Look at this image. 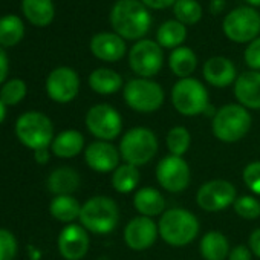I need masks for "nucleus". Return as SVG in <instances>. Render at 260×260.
<instances>
[{"instance_id": "1", "label": "nucleus", "mask_w": 260, "mask_h": 260, "mask_svg": "<svg viewBox=\"0 0 260 260\" xmlns=\"http://www.w3.org/2000/svg\"><path fill=\"white\" fill-rule=\"evenodd\" d=\"M110 25L124 40H143L152 26V16L141 0H118L110 11Z\"/></svg>"}, {"instance_id": "2", "label": "nucleus", "mask_w": 260, "mask_h": 260, "mask_svg": "<svg viewBox=\"0 0 260 260\" xmlns=\"http://www.w3.org/2000/svg\"><path fill=\"white\" fill-rule=\"evenodd\" d=\"M161 239L173 246L182 248L190 245L199 234V219L185 208L166 210L158 220Z\"/></svg>"}, {"instance_id": "3", "label": "nucleus", "mask_w": 260, "mask_h": 260, "mask_svg": "<svg viewBox=\"0 0 260 260\" xmlns=\"http://www.w3.org/2000/svg\"><path fill=\"white\" fill-rule=\"evenodd\" d=\"M252 124L251 113L243 106L237 104H225L219 110H216L211 122V130L216 140L233 144L243 140Z\"/></svg>"}, {"instance_id": "4", "label": "nucleus", "mask_w": 260, "mask_h": 260, "mask_svg": "<svg viewBox=\"0 0 260 260\" xmlns=\"http://www.w3.org/2000/svg\"><path fill=\"white\" fill-rule=\"evenodd\" d=\"M158 147V137L153 130L147 127H134L122 135L118 150L124 162L141 167L156 156Z\"/></svg>"}, {"instance_id": "5", "label": "nucleus", "mask_w": 260, "mask_h": 260, "mask_svg": "<svg viewBox=\"0 0 260 260\" xmlns=\"http://www.w3.org/2000/svg\"><path fill=\"white\" fill-rule=\"evenodd\" d=\"M80 222L87 233L109 234L119 222L118 204L109 196H93L81 205Z\"/></svg>"}, {"instance_id": "6", "label": "nucleus", "mask_w": 260, "mask_h": 260, "mask_svg": "<svg viewBox=\"0 0 260 260\" xmlns=\"http://www.w3.org/2000/svg\"><path fill=\"white\" fill-rule=\"evenodd\" d=\"M16 135L25 147L34 152L48 149L55 138L52 121L45 113L36 110L19 116L16 122Z\"/></svg>"}, {"instance_id": "7", "label": "nucleus", "mask_w": 260, "mask_h": 260, "mask_svg": "<svg viewBox=\"0 0 260 260\" xmlns=\"http://www.w3.org/2000/svg\"><path fill=\"white\" fill-rule=\"evenodd\" d=\"M172 104L184 116L202 115L210 106L208 90L196 78H181L172 89Z\"/></svg>"}, {"instance_id": "8", "label": "nucleus", "mask_w": 260, "mask_h": 260, "mask_svg": "<svg viewBox=\"0 0 260 260\" xmlns=\"http://www.w3.org/2000/svg\"><path fill=\"white\" fill-rule=\"evenodd\" d=\"M125 104L138 113H153L164 104V90L161 84L150 78H134L124 86Z\"/></svg>"}, {"instance_id": "9", "label": "nucleus", "mask_w": 260, "mask_h": 260, "mask_svg": "<svg viewBox=\"0 0 260 260\" xmlns=\"http://www.w3.org/2000/svg\"><path fill=\"white\" fill-rule=\"evenodd\" d=\"M86 127L98 141H113L122 132V116L110 104H95L86 113Z\"/></svg>"}, {"instance_id": "10", "label": "nucleus", "mask_w": 260, "mask_h": 260, "mask_svg": "<svg viewBox=\"0 0 260 260\" xmlns=\"http://www.w3.org/2000/svg\"><path fill=\"white\" fill-rule=\"evenodd\" d=\"M222 29L231 42L251 43L260 32V14L254 8L239 7L226 14Z\"/></svg>"}, {"instance_id": "11", "label": "nucleus", "mask_w": 260, "mask_h": 260, "mask_svg": "<svg viewBox=\"0 0 260 260\" xmlns=\"http://www.w3.org/2000/svg\"><path fill=\"white\" fill-rule=\"evenodd\" d=\"M128 64L140 78H152L162 69V48L149 39L138 40L128 52Z\"/></svg>"}, {"instance_id": "12", "label": "nucleus", "mask_w": 260, "mask_h": 260, "mask_svg": "<svg viewBox=\"0 0 260 260\" xmlns=\"http://www.w3.org/2000/svg\"><path fill=\"white\" fill-rule=\"evenodd\" d=\"M237 199L236 187L225 179H211L204 182L196 193V204L207 213H219L233 207Z\"/></svg>"}, {"instance_id": "13", "label": "nucleus", "mask_w": 260, "mask_h": 260, "mask_svg": "<svg viewBox=\"0 0 260 260\" xmlns=\"http://www.w3.org/2000/svg\"><path fill=\"white\" fill-rule=\"evenodd\" d=\"M156 181L169 193H181L190 185L191 172L187 161L181 156L167 155L156 166Z\"/></svg>"}, {"instance_id": "14", "label": "nucleus", "mask_w": 260, "mask_h": 260, "mask_svg": "<svg viewBox=\"0 0 260 260\" xmlns=\"http://www.w3.org/2000/svg\"><path fill=\"white\" fill-rule=\"evenodd\" d=\"M46 92L49 98L55 103L66 104L75 100L80 92V77L78 74L66 66L54 69L46 80Z\"/></svg>"}, {"instance_id": "15", "label": "nucleus", "mask_w": 260, "mask_h": 260, "mask_svg": "<svg viewBox=\"0 0 260 260\" xmlns=\"http://www.w3.org/2000/svg\"><path fill=\"white\" fill-rule=\"evenodd\" d=\"M158 237V222L152 217L137 216L130 219L124 228V242L132 251H146L152 248Z\"/></svg>"}, {"instance_id": "16", "label": "nucleus", "mask_w": 260, "mask_h": 260, "mask_svg": "<svg viewBox=\"0 0 260 260\" xmlns=\"http://www.w3.org/2000/svg\"><path fill=\"white\" fill-rule=\"evenodd\" d=\"M89 234L81 225L69 223L58 234V251L66 260H81L89 251Z\"/></svg>"}, {"instance_id": "17", "label": "nucleus", "mask_w": 260, "mask_h": 260, "mask_svg": "<svg viewBox=\"0 0 260 260\" xmlns=\"http://www.w3.org/2000/svg\"><path fill=\"white\" fill-rule=\"evenodd\" d=\"M84 161L87 167L96 173L113 172L121 161L118 147L107 141H95L84 149Z\"/></svg>"}, {"instance_id": "18", "label": "nucleus", "mask_w": 260, "mask_h": 260, "mask_svg": "<svg viewBox=\"0 0 260 260\" xmlns=\"http://www.w3.org/2000/svg\"><path fill=\"white\" fill-rule=\"evenodd\" d=\"M234 96L248 110H260V72L248 71L234 81Z\"/></svg>"}, {"instance_id": "19", "label": "nucleus", "mask_w": 260, "mask_h": 260, "mask_svg": "<svg viewBox=\"0 0 260 260\" xmlns=\"http://www.w3.org/2000/svg\"><path fill=\"white\" fill-rule=\"evenodd\" d=\"M202 74L205 81L214 87H228L239 77L234 63L230 58L220 55L208 58L204 63Z\"/></svg>"}, {"instance_id": "20", "label": "nucleus", "mask_w": 260, "mask_h": 260, "mask_svg": "<svg viewBox=\"0 0 260 260\" xmlns=\"http://www.w3.org/2000/svg\"><path fill=\"white\" fill-rule=\"evenodd\" d=\"M90 51L92 54L103 61H119L127 48L124 43V39L119 37L115 32H100L92 37L90 40Z\"/></svg>"}, {"instance_id": "21", "label": "nucleus", "mask_w": 260, "mask_h": 260, "mask_svg": "<svg viewBox=\"0 0 260 260\" xmlns=\"http://www.w3.org/2000/svg\"><path fill=\"white\" fill-rule=\"evenodd\" d=\"M134 207L140 213V216L155 217L161 216L166 211V199L159 190L153 187L138 188L134 194Z\"/></svg>"}, {"instance_id": "22", "label": "nucleus", "mask_w": 260, "mask_h": 260, "mask_svg": "<svg viewBox=\"0 0 260 260\" xmlns=\"http://www.w3.org/2000/svg\"><path fill=\"white\" fill-rule=\"evenodd\" d=\"M199 251L204 260H228L231 251L228 237L220 231H208L199 242Z\"/></svg>"}, {"instance_id": "23", "label": "nucleus", "mask_w": 260, "mask_h": 260, "mask_svg": "<svg viewBox=\"0 0 260 260\" xmlns=\"http://www.w3.org/2000/svg\"><path fill=\"white\" fill-rule=\"evenodd\" d=\"M80 182L81 179L77 170L71 167H58L49 175L48 188L55 196H72V193L78 190Z\"/></svg>"}, {"instance_id": "24", "label": "nucleus", "mask_w": 260, "mask_h": 260, "mask_svg": "<svg viewBox=\"0 0 260 260\" xmlns=\"http://www.w3.org/2000/svg\"><path fill=\"white\" fill-rule=\"evenodd\" d=\"M51 149L58 158H74L84 150V137L78 130H64L54 138Z\"/></svg>"}, {"instance_id": "25", "label": "nucleus", "mask_w": 260, "mask_h": 260, "mask_svg": "<svg viewBox=\"0 0 260 260\" xmlns=\"http://www.w3.org/2000/svg\"><path fill=\"white\" fill-rule=\"evenodd\" d=\"M25 17L36 26H48L55 16L52 0H22Z\"/></svg>"}, {"instance_id": "26", "label": "nucleus", "mask_w": 260, "mask_h": 260, "mask_svg": "<svg viewBox=\"0 0 260 260\" xmlns=\"http://www.w3.org/2000/svg\"><path fill=\"white\" fill-rule=\"evenodd\" d=\"M89 86L100 95H112L122 87V78L112 69L98 68L89 75Z\"/></svg>"}, {"instance_id": "27", "label": "nucleus", "mask_w": 260, "mask_h": 260, "mask_svg": "<svg viewBox=\"0 0 260 260\" xmlns=\"http://www.w3.org/2000/svg\"><path fill=\"white\" fill-rule=\"evenodd\" d=\"M170 71L181 80L188 78L198 68V57L193 49L187 46H179L172 51L169 57Z\"/></svg>"}, {"instance_id": "28", "label": "nucleus", "mask_w": 260, "mask_h": 260, "mask_svg": "<svg viewBox=\"0 0 260 260\" xmlns=\"http://www.w3.org/2000/svg\"><path fill=\"white\" fill-rule=\"evenodd\" d=\"M112 187L115 191L121 193V194H127L137 190L138 184H140V172L138 167L132 166V164H119L113 172H112Z\"/></svg>"}, {"instance_id": "29", "label": "nucleus", "mask_w": 260, "mask_h": 260, "mask_svg": "<svg viewBox=\"0 0 260 260\" xmlns=\"http://www.w3.org/2000/svg\"><path fill=\"white\" fill-rule=\"evenodd\" d=\"M187 39V28L184 23L178 20H167L164 22L156 32V42L161 48L176 49L179 48Z\"/></svg>"}, {"instance_id": "30", "label": "nucleus", "mask_w": 260, "mask_h": 260, "mask_svg": "<svg viewBox=\"0 0 260 260\" xmlns=\"http://www.w3.org/2000/svg\"><path fill=\"white\" fill-rule=\"evenodd\" d=\"M49 211H51L54 219L69 225L75 219H80L81 205L71 194H68V196H55L52 199L51 205H49Z\"/></svg>"}, {"instance_id": "31", "label": "nucleus", "mask_w": 260, "mask_h": 260, "mask_svg": "<svg viewBox=\"0 0 260 260\" xmlns=\"http://www.w3.org/2000/svg\"><path fill=\"white\" fill-rule=\"evenodd\" d=\"M23 22L17 16L8 14L0 19V45L2 46H16L23 39Z\"/></svg>"}, {"instance_id": "32", "label": "nucleus", "mask_w": 260, "mask_h": 260, "mask_svg": "<svg viewBox=\"0 0 260 260\" xmlns=\"http://www.w3.org/2000/svg\"><path fill=\"white\" fill-rule=\"evenodd\" d=\"M166 144H167V149H169L170 155L182 158L188 152L190 144H191V135L188 132V128H185L182 125L172 127L167 132Z\"/></svg>"}, {"instance_id": "33", "label": "nucleus", "mask_w": 260, "mask_h": 260, "mask_svg": "<svg viewBox=\"0 0 260 260\" xmlns=\"http://www.w3.org/2000/svg\"><path fill=\"white\" fill-rule=\"evenodd\" d=\"M173 13L176 20L184 25H194L202 19V7L196 0H178L173 5Z\"/></svg>"}, {"instance_id": "34", "label": "nucleus", "mask_w": 260, "mask_h": 260, "mask_svg": "<svg viewBox=\"0 0 260 260\" xmlns=\"http://www.w3.org/2000/svg\"><path fill=\"white\" fill-rule=\"evenodd\" d=\"M26 96V84L23 80L14 78L7 81L0 89V101L5 106H16Z\"/></svg>"}, {"instance_id": "35", "label": "nucleus", "mask_w": 260, "mask_h": 260, "mask_svg": "<svg viewBox=\"0 0 260 260\" xmlns=\"http://www.w3.org/2000/svg\"><path fill=\"white\" fill-rule=\"evenodd\" d=\"M233 208L236 214L242 219L254 220L260 217V201L255 196H251V194L237 196V199L233 204Z\"/></svg>"}, {"instance_id": "36", "label": "nucleus", "mask_w": 260, "mask_h": 260, "mask_svg": "<svg viewBox=\"0 0 260 260\" xmlns=\"http://www.w3.org/2000/svg\"><path fill=\"white\" fill-rule=\"evenodd\" d=\"M17 255V240L8 230L0 228V260H14Z\"/></svg>"}, {"instance_id": "37", "label": "nucleus", "mask_w": 260, "mask_h": 260, "mask_svg": "<svg viewBox=\"0 0 260 260\" xmlns=\"http://www.w3.org/2000/svg\"><path fill=\"white\" fill-rule=\"evenodd\" d=\"M245 185L257 196H260V161H252L245 166L242 172Z\"/></svg>"}, {"instance_id": "38", "label": "nucleus", "mask_w": 260, "mask_h": 260, "mask_svg": "<svg viewBox=\"0 0 260 260\" xmlns=\"http://www.w3.org/2000/svg\"><path fill=\"white\" fill-rule=\"evenodd\" d=\"M245 63L251 71H258L260 72V37H257L255 40H252L243 54Z\"/></svg>"}, {"instance_id": "39", "label": "nucleus", "mask_w": 260, "mask_h": 260, "mask_svg": "<svg viewBox=\"0 0 260 260\" xmlns=\"http://www.w3.org/2000/svg\"><path fill=\"white\" fill-rule=\"evenodd\" d=\"M228 260H252V252L246 245H237L231 248L228 254Z\"/></svg>"}, {"instance_id": "40", "label": "nucleus", "mask_w": 260, "mask_h": 260, "mask_svg": "<svg viewBox=\"0 0 260 260\" xmlns=\"http://www.w3.org/2000/svg\"><path fill=\"white\" fill-rule=\"evenodd\" d=\"M248 246L252 252V255L260 258V228H255L248 239Z\"/></svg>"}, {"instance_id": "41", "label": "nucleus", "mask_w": 260, "mask_h": 260, "mask_svg": "<svg viewBox=\"0 0 260 260\" xmlns=\"http://www.w3.org/2000/svg\"><path fill=\"white\" fill-rule=\"evenodd\" d=\"M141 2L147 8H152V10H166V8L173 7L178 0H141Z\"/></svg>"}, {"instance_id": "42", "label": "nucleus", "mask_w": 260, "mask_h": 260, "mask_svg": "<svg viewBox=\"0 0 260 260\" xmlns=\"http://www.w3.org/2000/svg\"><path fill=\"white\" fill-rule=\"evenodd\" d=\"M8 71H10V61H8L7 52L2 48H0V84H2L7 80Z\"/></svg>"}, {"instance_id": "43", "label": "nucleus", "mask_w": 260, "mask_h": 260, "mask_svg": "<svg viewBox=\"0 0 260 260\" xmlns=\"http://www.w3.org/2000/svg\"><path fill=\"white\" fill-rule=\"evenodd\" d=\"M34 156H36V161L39 164H46L49 161V152L48 149H40V150H36L34 152Z\"/></svg>"}, {"instance_id": "44", "label": "nucleus", "mask_w": 260, "mask_h": 260, "mask_svg": "<svg viewBox=\"0 0 260 260\" xmlns=\"http://www.w3.org/2000/svg\"><path fill=\"white\" fill-rule=\"evenodd\" d=\"M5 116H7V106L2 101H0V124L4 122Z\"/></svg>"}, {"instance_id": "45", "label": "nucleus", "mask_w": 260, "mask_h": 260, "mask_svg": "<svg viewBox=\"0 0 260 260\" xmlns=\"http://www.w3.org/2000/svg\"><path fill=\"white\" fill-rule=\"evenodd\" d=\"M246 4H249L251 7H260V0H246Z\"/></svg>"}]
</instances>
